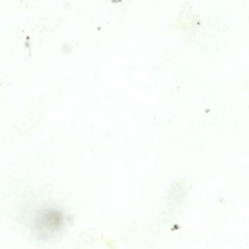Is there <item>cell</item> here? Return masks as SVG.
<instances>
[{
  "mask_svg": "<svg viewBox=\"0 0 249 249\" xmlns=\"http://www.w3.org/2000/svg\"><path fill=\"white\" fill-rule=\"evenodd\" d=\"M66 224V217L63 212L53 208L38 210L33 218V227L37 235L41 238L56 237L62 231Z\"/></svg>",
  "mask_w": 249,
  "mask_h": 249,
  "instance_id": "obj_1",
  "label": "cell"
}]
</instances>
